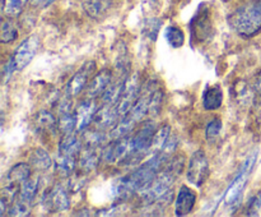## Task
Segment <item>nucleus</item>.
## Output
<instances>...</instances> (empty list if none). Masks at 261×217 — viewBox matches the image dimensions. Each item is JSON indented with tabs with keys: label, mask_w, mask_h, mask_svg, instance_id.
<instances>
[{
	"label": "nucleus",
	"mask_w": 261,
	"mask_h": 217,
	"mask_svg": "<svg viewBox=\"0 0 261 217\" xmlns=\"http://www.w3.org/2000/svg\"><path fill=\"white\" fill-rule=\"evenodd\" d=\"M154 133L155 124L152 120H148L138 130L137 134L133 135V144H134V150L138 157H140V156H143L144 153H147L149 151Z\"/></svg>",
	"instance_id": "obj_9"
},
{
	"label": "nucleus",
	"mask_w": 261,
	"mask_h": 217,
	"mask_svg": "<svg viewBox=\"0 0 261 217\" xmlns=\"http://www.w3.org/2000/svg\"><path fill=\"white\" fill-rule=\"evenodd\" d=\"M256 156L257 153L255 152L250 157H247V160H245L244 165L241 166L237 175L234 176L233 181H232L231 185L227 188L226 193H224L223 207L228 209H233L241 204L244 190L246 188L247 181H249L250 174H251L255 162H256Z\"/></svg>",
	"instance_id": "obj_2"
},
{
	"label": "nucleus",
	"mask_w": 261,
	"mask_h": 217,
	"mask_svg": "<svg viewBox=\"0 0 261 217\" xmlns=\"http://www.w3.org/2000/svg\"><path fill=\"white\" fill-rule=\"evenodd\" d=\"M54 2H55V0H43V7H48V5H51V4H53V3Z\"/></svg>",
	"instance_id": "obj_37"
},
{
	"label": "nucleus",
	"mask_w": 261,
	"mask_h": 217,
	"mask_svg": "<svg viewBox=\"0 0 261 217\" xmlns=\"http://www.w3.org/2000/svg\"><path fill=\"white\" fill-rule=\"evenodd\" d=\"M31 166L32 165L25 162H20L13 166L7 175L8 184H14V185L19 186L20 184L28 180L31 178Z\"/></svg>",
	"instance_id": "obj_18"
},
{
	"label": "nucleus",
	"mask_w": 261,
	"mask_h": 217,
	"mask_svg": "<svg viewBox=\"0 0 261 217\" xmlns=\"http://www.w3.org/2000/svg\"><path fill=\"white\" fill-rule=\"evenodd\" d=\"M125 81H126V78H119L116 82H111L107 86V88L102 93V101H103V104L115 105L116 106L120 97H121Z\"/></svg>",
	"instance_id": "obj_19"
},
{
	"label": "nucleus",
	"mask_w": 261,
	"mask_h": 217,
	"mask_svg": "<svg viewBox=\"0 0 261 217\" xmlns=\"http://www.w3.org/2000/svg\"><path fill=\"white\" fill-rule=\"evenodd\" d=\"M83 178H82L81 175L79 176H74L73 179H70V181H69V189L73 191H78L81 190L82 186H83Z\"/></svg>",
	"instance_id": "obj_35"
},
{
	"label": "nucleus",
	"mask_w": 261,
	"mask_h": 217,
	"mask_svg": "<svg viewBox=\"0 0 261 217\" xmlns=\"http://www.w3.org/2000/svg\"><path fill=\"white\" fill-rule=\"evenodd\" d=\"M76 167V158L75 157H69V156H63L59 155L56 158L55 162V168L56 173L60 176H71L73 175L74 170Z\"/></svg>",
	"instance_id": "obj_22"
},
{
	"label": "nucleus",
	"mask_w": 261,
	"mask_h": 217,
	"mask_svg": "<svg viewBox=\"0 0 261 217\" xmlns=\"http://www.w3.org/2000/svg\"><path fill=\"white\" fill-rule=\"evenodd\" d=\"M223 102V91L221 86L214 84V86L206 87V89L203 93V106L206 111L217 110L221 107Z\"/></svg>",
	"instance_id": "obj_15"
},
{
	"label": "nucleus",
	"mask_w": 261,
	"mask_h": 217,
	"mask_svg": "<svg viewBox=\"0 0 261 217\" xmlns=\"http://www.w3.org/2000/svg\"><path fill=\"white\" fill-rule=\"evenodd\" d=\"M119 117L121 116H120L119 112H117V109L115 105L105 104L103 107L97 110L93 122L97 129L106 130L112 129L120 120Z\"/></svg>",
	"instance_id": "obj_11"
},
{
	"label": "nucleus",
	"mask_w": 261,
	"mask_h": 217,
	"mask_svg": "<svg viewBox=\"0 0 261 217\" xmlns=\"http://www.w3.org/2000/svg\"><path fill=\"white\" fill-rule=\"evenodd\" d=\"M81 153L82 140L74 133L63 135L60 143H59V155L78 158V156H81Z\"/></svg>",
	"instance_id": "obj_14"
},
{
	"label": "nucleus",
	"mask_w": 261,
	"mask_h": 217,
	"mask_svg": "<svg viewBox=\"0 0 261 217\" xmlns=\"http://www.w3.org/2000/svg\"><path fill=\"white\" fill-rule=\"evenodd\" d=\"M112 81V71L111 69L106 68L99 70L96 76H93V78L91 79V82L87 86V97L89 99H93V97L98 96V94L103 93L105 89L107 88L110 83Z\"/></svg>",
	"instance_id": "obj_13"
},
{
	"label": "nucleus",
	"mask_w": 261,
	"mask_h": 217,
	"mask_svg": "<svg viewBox=\"0 0 261 217\" xmlns=\"http://www.w3.org/2000/svg\"><path fill=\"white\" fill-rule=\"evenodd\" d=\"M223 2H229V0H223Z\"/></svg>",
	"instance_id": "obj_38"
},
{
	"label": "nucleus",
	"mask_w": 261,
	"mask_h": 217,
	"mask_svg": "<svg viewBox=\"0 0 261 217\" xmlns=\"http://www.w3.org/2000/svg\"><path fill=\"white\" fill-rule=\"evenodd\" d=\"M150 93H149V110H148V115L149 116H155L161 112V109L163 106V100H165V94L161 88H152L149 84Z\"/></svg>",
	"instance_id": "obj_25"
},
{
	"label": "nucleus",
	"mask_w": 261,
	"mask_h": 217,
	"mask_svg": "<svg viewBox=\"0 0 261 217\" xmlns=\"http://www.w3.org/2000/svg\"><path fill=\"white\" fill-rule=\"evenodd\" d=\"M196 203V193L189 186L182 185L178 190L175 201V214L176 216H186L193 211Z\"/></svg>",
	"instance_id": "obj_12"
},
{
	"label": "nucleus",
	"mask_w": 261,
	"mask_h": 217,
	"mask_svg": "<svg viewBox=\"0 0 261 217\" xmlns=\"http://www.w3.org/2000/svg\"><path fill=\"white\" fill-rule=\"evenodd\" d=\"M35 124L36 129L40 130L41 134H47L53 135L54 133L58 129V122H56L55 116L53 112L47 111V110H41L35 117Z\"/></svg>",
	"instance_id": "obj_16"
},
{
	"label": "nucleus",
	"mask_w": 261,
	"mask_h": 217,
	"mask_svg": "<svg viewBox=\"0 0 261 217\" xmlns=\"http://www.w3.org/2000/svg\"><path fill=\"white\" fill-rule=\"evenodd\" d=\"M209 175V162L206 155L204 151L198 150L191 155L190 161H189L188 173H186V178H188L189 183L193 184L194 186L200 188L204 183L206 181V178Z\"/></svg>",
	"instance_id": "obj_4"
},
{
	"label": "nucleus",
	"mask_w": 261,
	"mask_h": 217,
	"mask_svg": "<svg viewBox=\"0 0 261 217\" xmlns=\"http://www.w3.org/2000/svg\"><path fill=\"white\" fill-rule=\"evenodd\" d=\"M222 130V120L219 117H216L212 122L208 123L205 129V138L208 140H213L216 139L217 137L219 135Z\"/></svg>",
	"instance_id": "obj_32"
},
{
	"label": "nucleus",
	"mask_w": 261,
	"mask_h": 217,
	"mask_svg": "<svg viewBox=\"0 0 261 217\" xmlns=\"http://www.w3.org/2000/svg\"><path fill=\"white\" fill-rule=\"evenodd\" d=\"M28 0H3V12L8 18L19 17Z\"/></svg>",
	"instance_id": "obj_26"
},
{
	"label": "nucleus",
	"mask_w": 261,
	"mask_h": 217,
	"mask_svg": "<svg viewBox=\"0 0 261 217\" xmlns=\"http://www.w3.org/2000/svg\"><path fill=\"white\" fill-rule=\"evenodd\" d=\"M43 203L50 212L68 211L70 206L68 193L60 184L54 185L53 189L43 196Z\"/></svg>",
	"instance_id": "obj_8"
},
{
	"label": "nucleus",
	"mask_w": 261,
	"mask_h": 217,
	"mask_svg": "<svg viewBox=\"0 0 261 217\" xmlns=\"http://www.w3.org/2000/svg\"><path fill=\"white\" fill-rule=\"evenodd\" d=\"M191 30V41L193 43H206L212 40L214 35L213 23L211 19V13L205 5H201L196 14L194 15L190 25Z\"/></svg>",
	"instance_id": "obj_3"
},
{
	"label": "nucleus",
	"mask_w": 261,
	"mask_h": 217,
	"mask_svg": "<svg viewBox=\"0 0 261 217\" xmlns=\"http://www.w3.org/2000/svg\"><path fill=\"white\" fill-rule=\"evenodd\" d=\"M97 105L92 99H86L79 104L75 110L76 116V130L78 132H84L88 128V125L93 122L94 115L97 112Z\"/></svg>",
	"instance_id": "obj_10"
},
{
	"label": "nucleus",
	"mask_w": 261,
	"mask_h": 217,
	"mask_svg": "<svg viewBox=\"0 0 261 217\" xmlns=\"http://www.w3.org/2000/svg\"><path fill=\"white\" fill-rule=\"evenodd\" d=\"M170 132H171V128L170 125H163L161 127L160 129L155 130L154 135H153V140H152V144H150L149 151L148 153H155V152H160L163 147L166 146V143L168 142V137H170Z\"/></svg>",
	"instance_id": "obj_24"
},
{
	"label": "nucleus",
	"mask_w": 261,
	"mask_h": 217,
	"mask_svg": "<svg viewBox=\"0 0 261 217\" xmlns=\"http://www.w3.org/2000/svg\"><path fill=\"white\" fill-rule=\"evenodd\" d=\"M94 71H96V63L93 60L86 61L66 84V94L74 97L81 93L84 88H87L89 78L93 76Z\"/></svg>",
	"instance_id": "obj_6"
},
{
	"label": "nucleus",
	"mask_w": 261,
	"mask_h": 217,
	"mask_svg": "<svg viewBox=\"0 0 261 217\" xmlns=\"http://www.w3.org/2000/svg\"><path fill=\"white\" fill-rule=\"evenodd\" d=\"M112 7V0H86L84 10L93 19H101Z\"/></svg>",
	"instance_id": "obj_17"
},
{
	"label": "nucleus",
	"mask_w": 261,
	"mask_h": 217,
	"mask_svg": "<svg viewBox=\"0 0 261 217\" xmlns=\"http://www.w3.org/2000/svg\"><path fill=\"white\" fill-rule=\"evenodd\" d=\"M38 47H40V40L37 36H31V37L25 38L23 42H20V45L15 49L12 56L17 70H22L32 61Z\"/></svg>",
	"instance_id": "obj_7"
},
{
	"label": "nucleus",
	"mask_w": 261,
	"mask_h": 217,
	"mask_svg": "<svg viewBox=\"0 0 261 217\" xmlns=\"http://www.w3.org/2000/svg\"><path fill=\"white\" fill-rule=\"evenodd\" d=\"M31 212V203L23 201V199L18 198L17 201H14V203L10 206L9 212L8 213L10 216H27Z\"/></svg>",
	"instance_id": "obj_31"
},
{
	"label": "nucleus",
	"mask_w": 261,
	"mask_h": 217,
	"mask_svg": "<svg viewBox=\"0 0 261 217\" xmlns=\"http://www.w3.org/2000/svg\"><path fill=\"white\" fill-rule=\"evenodd\" d=\"M155 20H157V19L149 20V22L147 23V26H145V27H144L145 33H147V35L149 36L150 40H153V41H154L155 37H157L158 31H160V27H161V22H158L157 25H154Z\"/></svg>",
	"instance_id": "obj_33"
},
{
	"label": "nucleus",
	"mask_w": 261,
	"mask_h": 217,
	"mask_svg": "<svg viewBox=\"0 0 261 217\" xmlns=\"http://www.w3.org/2000/svg\"><path fill=\"white\" fill-rule=\"evenodd\" d=\"M165 37L167 40V42L172 46L173 49H178L184 45L185 42V35H184V31L181 28L175 27V26H171L167 27L165 31Z\"/></svg>",
	"instance_id": "obj_28"
},
{
	"label": "nucleus",
	"mask_w": 261,
	"mask_h": 217,
	"mask_svg": "<svg viewBox=\"0 0 261 217\" xmlns=\"http://www.w3.org/2000/svg\"><path fill=\"white\" fill-rule=\"evenodd\" d=\"M18 31L15 26L10 22L9 19H4L2 23V36H0V41L3 43H9L17 40Z\"/></svg>",
	"instance_id": "obj_30"
},
{
	"label": "nucleus",
	"mask_w": 261,
	"mask_h": 217,
	"mask_svg": "<svg viewBox=\"0 0 261 217\" xmlns=\"http://www.w3.org/2000/svg\"><path fill=\"white\" fill-rule=\"evenodd\" d=\"M30 162L37 171H47L53 166L50 155L43 148H35L30 156Z\"/></svg>",
	"instance_id": "obj_20"
},
{
	"label": "nucleus",
	"mask_w": 261,
	"mask_h": 217,
	"mask_svg": "<svg viewBox=\"0 0 261 217\" xmlns=\"http://www.w3.org/2000/svg\"><path fill=\"white\" fill-rule=\"evenodd\" d=\"M234 32L244 38L254 37L261 31V2H251L237 8L228 18Z\"/></svg>",
	"instance_id": "obj_1"
},
{
	"label": "nucleus",
	"mask_w": 261,
	"mask_h": 217,
	"mask_svg": "<svg viewBox=\"0 0 261 217\" xmlns=\"http://www.w3.org/2000/svg\"><path fill=\"white\" fill-rule=\"evenodd\" d=\"M140 94V81L138 73L132 74L126 78L124 84V89H122L121 97H120L119 102L116 105L117 112H119L120 116H125L130 110L133 109V106L135 105V102L138 101Z\"/></svg>",
	"instance_id": "obj_5"
},
{
	"label": "nucleus",
	"mask_w": 261,
	"mask_h": 217,
	"mask_svg": "<svg viewBox=\"0 0 261 217\" xmlns=\"http://www.w3.org/2000/svg\"><path fill=\"white\" fill-rule=\"evenodd\" d=\"M74 129H76V116L75 114L71 112H66V114H61L60 119L58 122V130L63 135L71 134L74 133Z\"/></svg>",
	"instance_id": "obj_27"
},
{
	"label": "nucleus",
	"mask_w": 261,
	"mask_h": 217,
	"mask_svg": "<svg viewBox=\"0 0 261 217\" xmlns=\"http://www.w3.org/2000/svg\"><path fill=\"white\" fill-rule=\"evenodd\" d=\"M105 138L106 137L99 129L87 130V132L84 130V142L89 148H98L105 142Z\"/></svg>",
	"instance_id": "obj_29"
},
{
	"label": "nucleus",
	"mask_w": 261,
	"mask_h": 217,
	"mask_svg": "<svg viewBox=\"0 0 261 217\" xmlns=\"http://www.w3.org/2000/svg\"><path fill=\"white\" fill-rule=\"evenodd\" d=\"M17 70V68H15V64H14V60H13V58H10L9 60L7 61V64L4 65V68H3V76H4V81H8V79L12 77L13 71Z\"/></svg>",
	"instance_id": "obj_34"
},
{
	"label": "nucleus",
	"mask_w": 261,
	"mask_h": 217,
	"mask_svg": "<svg viewBox=\"0 0 261 217\" xmlns=\"http://www.w3.org/2000/svg\"><path fill=\"white\" fill-rule=\"evenodd\" d=\"M38 188H40V178L35 176V178H30L22 184V189H20L18 198L23 199V201L32 203L33 199L37 196Z\"/></svg>",
	"instance_id": "obj_21"
},
{
	"label": "nucleus",
	"mask_w": 261,
	"mask_h": 217,
	"mask_svg": "<svg viewBox=\"0 0 261 217\" xmlns=\"http://www.w3.org/2000/svg\"><path fill=\"white\" fill-rule=\"evenodd\" d=\"M97 148H89L84 151L83 155L81 153V161H79V166L83 173H89V171L94 170L98 166L99 162V156L96 152Z\"/></svg>",
	"instance_id": "obj_23"
},
{
	"label": "nucleus",
	"mask_w": 261,
	"mask_h": 217,
	"mask_svg": "<svg viewBox=\"0 0 261 217\" xmlns=\"http://www.w3.org/2000/svg\"><path fill=\"white\" fill-rule=\"evenodd\" d=\"M255 89H256L257 93H259L260 96H261V76L259 77V78H257L256 84H255Z\"/></svg>",
	"instance_id": "obj_36"
}]
</instances>
